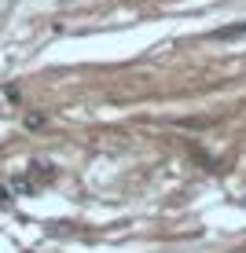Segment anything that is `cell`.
<instances>
[{
    "instance_id": "cell-1",
    "label": "cell",
    "mask_w": 246,
    "mask_h": 253,
    "mask_svg": "<svg viewBox=\"0 0 246 253\" xmlns=\"http://www.w3.org/2000/svg\"><path fill=\"white\" fill-rule=\"evenodd\" d=\"M7 202H11V198H7V191L0 187V206H7Z\"/></svg>"
}]
</instances>
